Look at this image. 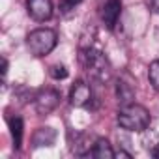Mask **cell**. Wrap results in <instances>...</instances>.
<instances>
[{
  "label": "cell",
  "mask_w": 159,
  "mask_h": 159,
  "mask_svg": "<svg viewBox=\"0 0 159 159\" xmlns=\"http://www.w3.org/2000/svg\"><path fill=\"white\" fill-rule=\"evenodd\" d=\"M148 79H150V84L159 92V60H153L150 64V69H148Z\"/></svg>",
  "instance_id": "obj_12"
},
{
  "label": "cell",
  "mask_w": 159,
  "mask_h": 159,
  "mask_svg": "<svg viewBox=\"0 0 159 159\" xmlns=\"http://www.w3.org/2000/svg\"><path fill=\"white\" fill-rule=\"evenodd\" d=\"M120 13H122V2L120 0H107V4L103 6V11H101V19L105 23V26L109 30H112L120 19Z\"/></svg>",
  "instance_id": "obj_7"
},
{
  "label": "cell",
  "mask_w": 159,
  "mask_h": 159,
  "mask_svg": "<svg viewBox=\"0 0 159 159\" xmlns=\"http://www.w3.org/2000/svg\"><path fill=\"white\" fill-rule=\"evenodd\" d=\"M92 155L98 157V159H112V157H116V152L112 150V146H111V142H109L107 139L99 137V139H96V142H94Z\"/></svg>",
  "instance_id": "obj_8"
},
{
  "label": "cell",
  "mask_w": 159,
  "mask_h": 159,
  "mask_svg": "<svg viewBox=\"0 0 159 159\" xmlns=\"http://www.w3.org/2000/svg\"><path fill=\"white\" fill-rule=\"evenodd\" d=\"M81 60H83V66L86 67V71L99 83H107L111 79V64L107 60V56L98 51V49H84L83 54H81Z\"/></svg>",
  "instance_id": "obj_2"
},
{
  "label": "cell",
  "mask_w": 159,
  "mask_h": 159,
  "mask_svg": "<svg viewBox=\"0 0 159 159\" xmlns=\"http://www.w3.org/2000/svg\"><path fill=\"white\" fill-rule=\"evenodd\" d=\"M116 98H118V101L122 105H129L135 99V88L129 83L118 81V84H116Z\"/></svg>",
  "instance_id": "obj_10"
},
{
  "label": "cell",
  "mask_w": 159,
  "mask_h": 159,
  "mask_svg": "<svg viewBox=\"0 0 159 159\" xmlns=\"http://www.w3.org/2000/svg\"><path fill=\"white\" fill-rule=\"evenodd\" d=\"M10 129H11V137H13V146L19 150L21 142H23V120L19 116L10 118Z\"/></svg>",
  "instance_id": "obj_11"
},
{
  "label": "cell",
  "mask_w": 159,
  "mask_h": 159,
  "mask_svg": "<svg viewBox=\"0 0 159 159\" xmlns=\"http://www.w3.org/2000/svg\"><path fill=\"white\" fill-rule=\"evenodd\" d=\"M6 73H8V60L2 58V75H6Z\"/></svg>",
  "instance_id": "obj_16"
},
{
  "label": "cell",
  "mask_w": 159,
  "mask_h": 159,
  "mask_svg": "<svg viewBox=\"0 0 159 159\" xmlns=\"http://www.w3.org/2000/svg\"><path fill=\"white\" fill-rule=\"evenodd\" d=\"M56 140V131L52 127H39L32 139L34 146L36 148H41V146H52Z\"/></svg>",
  "instance_id": "obj_9"
},
{
  "label": "cell",
  "mask_w": 159,
  "mask_h": 159,
  "mask_svg": "<svg viewBox=\"0 0 159 159\" xmlns=\"http://www.w3.org/2000/svg\"><path fill=\"white\" fill-rule=\"evenodd\" d=\"M83 2V0H62V2H60V10L62 11H71V10H75L79 4H81Z\"/></svg>",
  "instance_id": "obj_14"
},
{
  "label": "cell",
  "mask_w": 159,
  "mask_h": 159,
  "mask_svg": "<svg viewBox=\"0 0 159 159\" xmlns=\"http://www.w3.org/2000/svg\"><path fill=\"white\" fill-rule=\"evenodd\" d=\"M92 101V90L84 81H77L69 90V103L73 107H86Z\"/></svg>",
  "instance_id": "obj_5"
},
{
  "label": "cell",
  "mask_w": 159,
  "mask_h": 159,
  "mask_svg": "<svg viewBox=\"0 0 159 159\" xmlns=\"http://www.w3.org/2000/svg\"><path fill=\"white\" fill-rule=\"evenodd\" d=\"M60 103V94L52 88H45L36 96V111L38 114H49L52 112Z\"/></svg>",
  "instance_id": "obj_4"
},
{
  "label": "cell",
  "mask_w": 159,
  "mask_h": 159,
  "mask_svg": "<svg viewBox=\"0 0 159 159\" xmlns=\"http://www.w3.org/2000/svg\"><path fill=\"white\" fill-rule=\"evenodd\" d=\"M116 155H118V157H127V159H131V153H127V152H124V150H120Z\"/></svg>",
  "instance_id": "obj_17"
},
{
  "label": "cell",
  "mask_w": 159,
  "mask_h": 159,
  "mask_svg": "<svg viewBox=\"0 0 159 159\" xmlns=\"http://www.w3.org/2000/svg\"><path fill=\"white\" fill-rule=\"evenodd\" d=\"M49 73H51L52 79H56V81H60V79H66V77H67V69H66V66H62V64L52 66Z\"/></svg>",
  "instance_id": "obj_13"
},
{
  "label": "cell",
  "mask_w": 159,
  "mask_h": 159,
  "mask_svg": "<svg viewBox=\"0 0 159 159\" xmlns=\"http://www.w3.org/2000/svg\"><path fill=\"white\" fill-rule=\"evenodd\" d=\"M118 125L125 131L142 133L150 125V112L146 111V107L137 105V103L124 105L118 112Z\"/></svg>",
  "instance_id": "obj_1"
},
{
  "label": "cell",
  "mask_w": 159,
  "mask_h": 159,
  "mask_svg": "<svg viewBox=\"0 0 159 159\" xmlns=\"http://www.w3.org/2000/svg\"><path fill=\"white\" fill-rule=\"evenodd\" d=\"M56 41H58V36L54 30L51 28H38V30H32L26 38V45H28V51L30 54L34 56H47L54 47H56Z\"/></svg>",
  "instance_id": "obj_3"
},
{
  "label": "cell",
  "mask_w": 159,
  "mask_h": 159,
  "mask_svg": "<svg viewBox=\"0 0 159 159\" xmlns=\"http://www.w3.org/2000/svg\"><path fill=\"white\" fill-rule=\"evenodd\" d=\"M150 152H152V155H153V157H159V144H157V146H153Z\"/></svg>",
  "instance_id": "obj_18"
},
{
  "label": "cell",
  "mask_w": 159,
  "mask_h": 159,
  "mask_svg": "<svg viewBox=\"0 0 159 159\" xmlns=\"http://www.w3.org/2000/svg\"><path fill=\"white\" fill-rule=\"evenodd\" d=\"M28 15L34 21H47L52 15V2L51 0H26Z\"/></svg>",
  "instance_id": "obj_6"
},
{
  "label": "cell",
  "mask_w": 159,
  "mask_h": 159,
  "mask_svg": "<svg viewBox=\"0 0 159 159\" xmlns=\"http://www.w3.org/2000/svg\"><path fill=\"white\" fill-rule=\"evenodd\" d=\"M146 4H148L150 11H153V13H159V0H146Z\"/></svg>",
  "instance_id": "obj_15"
}]
</instances>
